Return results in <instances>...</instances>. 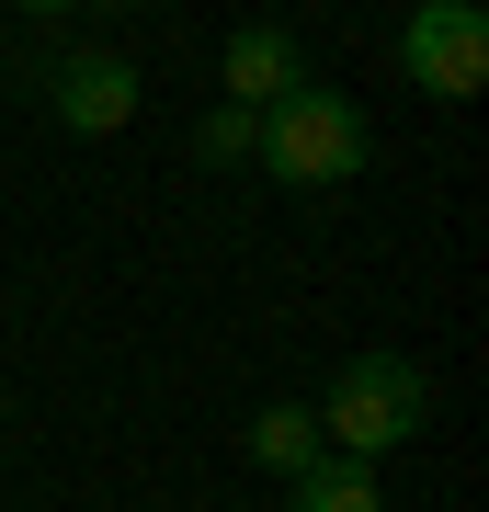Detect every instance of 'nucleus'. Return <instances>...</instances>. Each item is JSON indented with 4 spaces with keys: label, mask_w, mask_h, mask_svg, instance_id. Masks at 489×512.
Here are the masks:
<instances>
[{
    "label": "nucleus",
    "mask_w": 489,
    "mask_h": 512,
    "mask_svg": "<svg viewBox=\"0 0 489 512\" xmlns=\"http://www.w3.org/2000/svg\"><path fill=\"white\" fill-rule=\"evenodd\" d=\"M251 160H262L285 194H342L353 171H364V114L330 92V80H296L285 103L251 114Z\"/></svg>",
    "instance_id": "nucleus-1"
},
{
    "label": "nucleus",
    "mask_w": 489,
    "mask_h": 512,
    "mask_svg": "<svg viewBox=\"0 0 489 512\" xmlns=\"http://www.w3.org/2000/svg\"><path fill=\"white\" fill-rule=\"evenodd\" d=\"M296 80H308V57H296V35H285V23H239V35H228V103H239V114L285 103Z\"/></svg>",
    "instance_id": "nucleus-5"
},
{
    "label": "nucleus",
    "mask_w": 489,
    "mask_h": 512,
    "mask_svg": "<svg viewBox=\"0 0 489 512\" xmlns=\"http://www.w3.org/2000/svg\"><path fill=\"white\" fill-rule=\"evenodd\" d=\"M239 456H251L262 478H308V467L330 456V433H319V410H308V399H273L251 433H239Z\"/></svg>",
    "instance_id": "nucleus-6"
},
{
    "label": "nucleus",
    "mask_w": 489,
    "mask_h": 512,
    "mask_svg": "<svg viewBox=\"0 0 489 512\" xmlns=\"http://www.w3.org/2000/svg\"><path fill=\"white\" fill-rule=\"evenodd\" d=\"M399 69L433 103H478L489 92V12L478 0H421V12L399 23Z\"/></svg>",
    "instance_id": "nucleus-3"
},
{
    "label": "nucleus",
    "mask_w": 489,
    "mask_h": 512,
    "mask_svg": "<svg viewBox=\"0 0 489 512\" xmlns=\"http://www.w3.org/2000/svg\"><path fill=\"white\" fill-rule=\"evenodd\" d=\"M12 12H80V0H12Z\"/></svg>",
    "instance_id": "nucleus-9"
},
{
    "label": "nucleus",
    "mask_w": 489,
    "mask_h": 512,
    "mask_svg": "<svg viewBox=\"0 0 489 512\" xmlns=\"http://www.w3.org/2000/svg\"><path fill=\"white\" fill-rule=\"evenodd\" d=\"M421 421H433V376H421L410 353H353V365L330 376V399H319L330 456H353V467H376V456H399V444H421Z\"/></svg>",
    "instance_id": "nucleus-2"
},
{
    "label": "nucleus",
    "mask_w": 489,
    "mask_h": 512,
    "mask_svg": "<svg viewBox=\"0 0 489 512\" xmlns=\"http://www.w3.org/2000/svg\"><path fill=\"white\" fill-rule=\"evenodd\" d=\"M194 160H205V171H239V160H251V114H239V103H217V114L194 126Z\"/></svg>",
    "instance_id": "nucleus-8"
},
{
    "label": "nucleus",
    "mask_w": 489,
    "mask_h": 512,
    "mask_svg": "<svg viewBox=\"0 0 489 512\" xmlns=\"http://www.w3.org/2000/svg\"><path fill=\"white\" fill-rule=\"evenodd\" d=\"M296 490V512H387L376 501V467H353V456H319L308 478H285Z\"/></svg>",
    "instance_id": "nucleus-7"
},
{
    "label": "nucleus",
    "mask_w": 489,
    "mask_h": 512,
    "mask_svg": "<svg viewBox=\"0 0 489 512\" xmlns=\"http://www.w3.org/2000/svg\"><path fill=\"white\" fill-rule=\"evenodd\" d=\"M46 103H57V126H69V137H114V126H137L148 80H137V69H126L114 46H80V57H57Z\"/></svg>",
    "instance_id": "nucleus-4"
}]
</instances>
